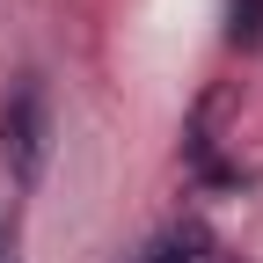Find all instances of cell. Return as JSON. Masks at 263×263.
I'll return each instance as SVG.
<instances>
[{
	"label": "cell",
	"instance_id": "7a4b0ae2",
	"mask_svg": "<svg viewBox=\"0 0 263 263\" xmlns=\"http://www.w3.org/2000/svg\"><path fill=\"white\" fill-rule=\"evenodd\" d=\"M0 263H22V227H15V219L0 227Z\"/></svg>",
	"mask_w": 263,
	"mask_h": 263
},
{
	"label": "cell",
	"instance_id": "6da1fadb",
	"mask_svg": "<svg viewBox=\"0 0 263 263\" xmlns=\"http://www.w3.org/2000/svg\"><path fill=\"white\" fill-rule=\"evenodd\" d=\"M0 161H8V183L15 190H37L44 183V161H51V103L37 81H22L8 103H0Z\"/></svg>",
	"mask_w": 263,
	"mask_h": 263
},
{
	"label": "cell",
	"instance_id": "3957f363",
	"mask_svg": "<svg viewBox=\"0 0 263 263\" xmlns=\"http://www.w3.org/2000/svg\"><path fill=\"white\" fill-rule=\"evenodd\" d=\"M154 263H190V256H183V241H161V249H154Z\"/></svg>",
	"mask_w": 263,
	"mask_h": 263
}]
</instances>
